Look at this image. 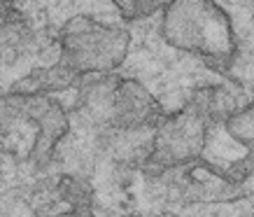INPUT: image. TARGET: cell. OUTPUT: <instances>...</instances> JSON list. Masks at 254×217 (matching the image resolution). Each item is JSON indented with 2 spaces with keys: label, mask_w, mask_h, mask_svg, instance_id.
<instances>
[{
  "label": "cell",
  "mask_w": 254,
  "mask_h": 217,
  "mask_svg": "<svg viewBox=\"0 0 254 217\" xmlns=\"http://www.w3.org/2000/svg\"><path fill=\"white\" fill-rule=\"evenodd\" d=\"M159 33L168 47L198 56L215 68H231L238 54L233 21L217 0H168Z\"/></svg>",
  "instance_id": "obj_1"
},
{
  "label": "cell",
  "mask_w": 254,
  "mask_h": 217,
  "mask_svg": "<svg viewBox=\"0 0 254 217\" xmlns=\"http://www.w3.org/2000/svg\"><path fill=\"white\" fill-rule=\"evenodd\" d=\"M77 108L96 126L119 133L154 131L168 110L156 101L145 84L117 72L82 77Z\"/></svg>",
  "instance_id": "obj_2"
},
{
  "label": "cell",
  "mask_w": 254,
  "mask_h": 217,
  "mask_svg": "<svg viewBox=\"0 0 254 217\" xmlns=\"http://www.w3.org/2000/svg\"><path fill=\"white\" fill-rule=\"evenodd\" d=\"M133 35L91 14H75L59 31V61L79 77L110 75L128 59Z\"/></svg>",
  "instance_id": "obj_3"
},
{
  "label": "cell",
  "mask_w": 254,
  "mask_h": 217,
  "mask_svg": "<svg viewBox=\"0 0 254 217\" xmlns=\"http://www.w3.org/2000/svg\"><path fill=\"white\" fill-rule=\"evenodd\" d=\"M208 136L210 122L191 105H182L175 112H168L152 131L149 154L142 163V173L149 180H159L177 166L203 159Z\"/></svg>",
  "instance_id": "obj_4"
},
{
  "label": "cell",
  "mask_w": 254,
  "mask_h": 217,
  "mask_svg": "<svg viewBox=\"0 0 254 217\" xmlns=\"http://www.w3.org/2000/svg\"><path fill=\"white\" fill-rule=\"evenodd\" d=\"M159 180H163L170 199L177 203H224L245 194L243 185L231 173L205 159L177 166Z\"/></svg>",
  "instance_id": "obj_5"
},
{
  "label": "cell",
  "mask_w": 254,
  "mask_h": 217,
  "mask_svg": "<svg viewBox=\"0 0 254 217\" xmlns=\"http://www.w3.org/2000/svg\"><path fill=\"white\" fill-rule=\"evenodd\" d=\"M2 103L19 110L38 131V140L31 154L33 166H47L54 159L56 147L63 143V138L70 131V115L54 96H12L5 93Z\"/></svg>",
  "instance_id": "obj_6"
},
{
  "label": "cell",
  "mask_w": 254,
  "mask_h": 217,
  "mask_svg": "<svg viewBox=\"0 0 254 217\" xmlns=\"http://www.w3.org/2000/svg\"><path fill=\"white\" fill-rule=\"evenodd\" d=\"M79 82H82V77L77 72L56 59L52 66H40V68L28 70L14 84H9L5 93H12V96H56V93L79 86Z\"/></svg>",
  "instance_id": "obj_7"
},
{
  "label": "cell",
  "mask_w": 254,
  "mask_h": 217,
  "mask_svg": "<svg viewBox=\"0 0 254 217\" xmlns=\"http://www.w3.org/2000/svg\"><path fill=\"white\" fill-rule=\"evenodd\" d=\"M187 105H191L193 110H198L200 115L208 119L210 124L215 122H226L229 117L236 112L238 108H243L238 103V96L224 84H208L193 89Z\"/></svg>",
  "instance_id": "obj_8"
},
{
  "label": "cell",
  "mask_w": 254,
  "mask_h": 217,
  "mask_svg": "<svg viewBox=\"0 0 254 217\" xmlns=\"http://www.w3.org/2000/svg\"><path fill=\"white\" fill-rule=\"evenodd\" d=\"M35 31L23 12L16 7L2 9V61L5 66H12L31 49Z\"/></svg>",
  "instance_id": "obj_9"
},
{
  "label": "cell",
  "mask_w": 254,
  "mask_h": 217,
  "mask_svg": "<svg viewBox=\"0 0 254 217\" xmlns=\"http://www.w3.org/2000/svg\"><path fill=\"white\" fill-rule=\"evenodd\" d=\"M222 126L233 143H238L240 147L254 152V101L238 108Z\"/></svg>",
  "instance_id": "obj_10"
},
{
  "label": "cell",
  "mask_w": 254,
  "mask_h": 217,
  "mask_svg": "<svg viewBox=\"0 0 254 217\" xmlns=\"http://www.w3.org/2000/svg\"><path fill=\"white\" fill-rule=\"evenodd\" d=\"M2 217H47L33 201V196L21 189H7L2 196Z\"/></svg>",
  "instance_id": "obj_11"
},
{
  "label": "cell",
  "mask_w": 254,
  "mask_h": 217,
  "mask_svg": "<svg viewBox=\"0 0 254 217\" xmlns=\"http://www.w3.org/2000/svg\"><path fill=\"white\" fill-rule=\"evenodd\" d=\"M112 5L117 7L119 16L126 21H140L152 16L156 9L161 7L159 0H112Z\"/></svg>",
  "instance_id": "obj_12"
},
{
  "label": "cell",
  "mask_w": 254,
  "mask_h": 217,
  "mask_svg": "<svg viewBox=\"0 0 254 217\" xmlns=\"http://www.w3.org/2000/svg\"><path fill=\"white\" fill-rule=\"evenodd\" d=\"M52 217H98V215H93V210H63V213H56Z\"/></svg>",
  "instance_id": "obj_13"
},
{
  "label": "cell",
  "mask_w": 254,
  "mask_h": 217,
  "mask_svg": "<svg viewBox=\"0 0 254 217\" xmlns=\"http://www.w3.org/2000/svg\"><path fill=\"white\" fill-rule=\"evenodd\" d=\"M16 7V0H2V9H12Z\"/></svg>",
  "instance_id": "obj_14"
},
{
  "label": "cell",
  "mask_w": 254,
  "mask_h": 217,
  "mask_svg": "<svg viewBox=\"0 0 254 217\" xmlns=\"http://www.w3.org/2000/svg\"><path fill=\"white\" fill-rule=\"evenodd\" d=\"M128 217H147V215H128Z\"/></svg>",
  "instance_id": "obj_15"
},
{
  "label": "cell",
  "mask_w": 254,
  "mask_h": 217,
  "mask_svg": "<svg viewBox=\"0 0 254 217\" xmlns=\"http://www.w3.org/2000/svg\"><path fill=\"white\" fill-rule=\"evenodd\" d=\"M252 217H254V213H252Z\"/></svg>",
  "instance_id": "obj_16"
}]
</instances>
